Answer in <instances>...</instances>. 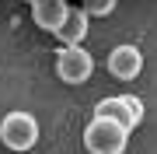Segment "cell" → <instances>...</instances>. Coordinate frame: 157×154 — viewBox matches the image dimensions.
<instances>
[{"instance_id": "10", "label": "cell", "mask_w": 157, "mask_h": 154, "mask_svg": "<svg viewBox=\"0 0 157 154\" xmlns=\"http://www.w3.org/2000/svg\"><path fill=\"white\" fill-rule=\"evenodd\" d=\"M63 4H67V0H63Z\"/></svg>"}, {"instance_id": "8", "label": "cell", "mask_w": 157, "mask_h": 154, "mask_svg": "<svg viewBox=\"0 0 157 154\" xmlns=\"http://www.w3.org/2000/svg\"><path fill=\"white\" fill-rule=\"evenodd\" d=\"M87 18H108L115 11V0H84V7H80Z\"/></svg>"}, {"instance_id": "1", "label": "cell", "mask_w": 157, "mask_h": 154, "mask_svg": "<svg viewBox=\"0 0 157 154\" xmlns=\"http://www.w3.org/2000/svg\"><path fill=\"white\" fill-rule=\"evenodd\" d=\"M84 147H87V154H126L129 130H122L115 119L91 116V123L84 126Z\"/></svg>"}, {"instance_id": "2", "label": "cell", "mask_w": 157, "mask_h": 154, "mask_svg": "<svg viewBox=\"0 0 157 154\" xmlns=\"http://www.w3.org/2000/svg\"><path fill=\"white\" fill-rule=\"evenodd\" d=\"M0 144H4L7 151H14V154L32 151L35 144H39V123H35V116L21 112V109L7 112L4 119H0Z\"/></svg>"}, {"instance_id": "4", "label": "cell", "mask_w": 157, "mask_h": 154, "mask_svg": "<svg viewBox=\"0 0 157 154\" xmlns=\"http://www.w3.org/2000/svg\"><path fill=\"white\" fill-rule=\"evenodd\" d=\"M94 70V56L84 46H59L56 49V77L63 84H84Z\"/></svg>"}, {"instance_id": "5", "label": "cell", "mask_w": 157, "mask_h": 154, "mask_svg": "<svg viewBox=\"0 0 157 154\" xmlns=\"http://www.w3.org/2000/svg\"><path fill=\"white\" fill-rule=\"evenodd\" d=\"M108 74H112L115 81H136L140 77V70H143V53L140 46H115L112 53H108Z\"/></svg>"}, {"instance_id": "7", "label": "cell", "mask_w": 157, "mask_h": 154, "mask_svg": "<svg viewBox=\"0 0 157 154\" xmlns=\"http://www.w3.org/2000/svg\"><path fill=\"white\" fill-rule=\"evenodd\" d=\"M87 28H91V18L84 11H77V7H70V14H67V21L59 25L56 39L63 42V46H80L84 35H87Z\"/></svg>"}, {"instance_id": "6", "label": "cell", "mask_w": 157, "mask_h": 154, "mask_svg": "<svg viewBox=\"0 0 157 154\" xmlns=\"http://www.w3.org/2000/svg\"><path fill=\"white\" fill-rule=\"evenodd\" d=\"M67 14H70V4H63V0H35L32 4V21L42 32H49V35L59 32V25L67 21Z\"/></svg>"}, {"instance_id": "9", "label": "cell", "mask_w": 157, "mask_h": 154, "mask_svg": "<svg viewBox=\"0 0 157 154\" xmlns=\"http://www.w3.org/2000/svg\"><path fill=\"white\" fill-rule=\"evenodd\" d=\"M25 4H35V0H25Z\"/></svg>"}, {"instance_id": "3", "label": "cell", "mask_w": 157, "mask_h": 154, "mask_svg": "<svg viewBox=\"0 0 157 154\" xmlns=\"http://www.w3.org/2000/svg\"><path fill=\"white\" fill-rule=\"evenodd\" d=\"M94 116H101V119H115L122 130L133 133L136 126L143 123L147 109H143V102L136 95H108V98H101V102L94 105Z\"/></svg>"}]
</instances>
